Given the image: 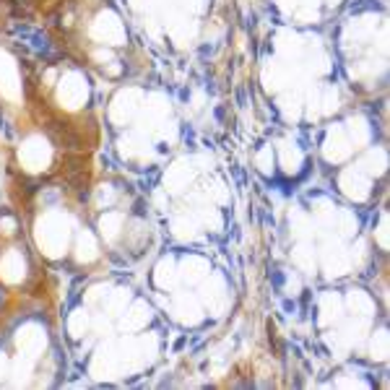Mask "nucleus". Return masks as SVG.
<instances>
[]
</instances>
